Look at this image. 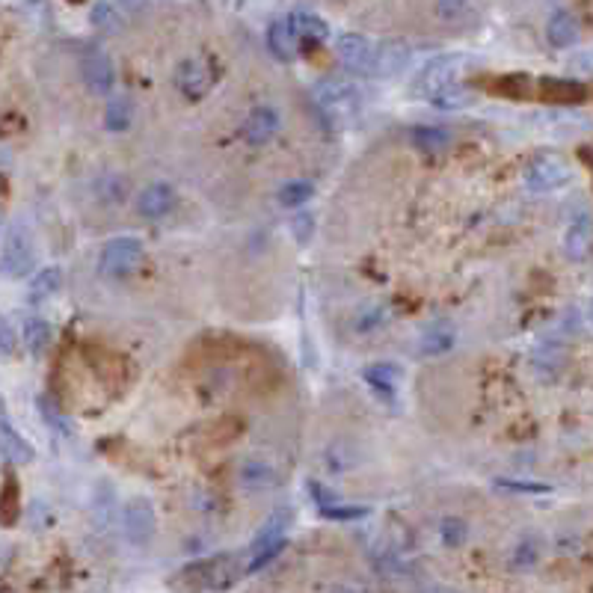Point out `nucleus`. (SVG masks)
I'll use <instances>...</instances> for the list:
<instances>
[{
	"mask_svg": "<svg viewBox=\"0 0 593 593\" xmlns=\"http://www.w3.org/2000/svg\"><path fill=\"white\" fill-rule=\"evenodd\" d=\"M33 265H36V252H33V243L27 232L19 228H10L4 237V270L6 276H27Z\"/></svg>",
	"mask_w": 593,
	"mask_h": 593,
	"instance_id": "9",
	"label": "nucleus"
},
{
	"mask_svg": "<svg viewBox=\"0 0 593 593\" xmlns=\"http://www.w3.org/2000/svg\"><path fill=\"white\" fill-rule=\"evenodd\" d=\"M0 439H4V460L6 463H15V466H27L33 460V445L27 439H21L15 434V427L10 425V419L4 415V421H0Z\"/></svg>",
	"mask_w": 593,
	"mask_h": 593,
	"instance_id": "17",
	"label": "nucleus"
},
{
	"mask_svg": "<svg viewBox=\"0 0 593 593\" xmlns=\"http://www.w3.org/2000/svg\"><path fill=\"white\" fill-rule=\"evenodd\" d=\"M89 19H92V24H96V27H101V30H116V27H119V12H116V6L104 4V0L92 6V15H89Z\"/></svg>",
	"mask_w": 593,
	"mask_h": 593,
	"instance_id": "31",
	"label": "nucleus"
},
{
	"mask_svg": "<svg viewBox=\"0 0 593 593\" xmlns=\"http://www.w3.org/2000/svg\"><path fill=\"white\" fill-rule=\"evenodd\" d=\"M412 146L425 149V151H443L445 146H451V134L445 128H434V125H419V128L410 131Z\"/></svg>",
	"mask_w": 593,
	"mask_h": 593,
	"instance_id": "24",
	"label": "nucleus"
},
{
	"mask_svg": "<svg viewBox=\"0 0 593 593\" xmlns=\"http://www.w3.org/2000/svg\"><path fill=\"white\" fill-rule=\"evenodd\" d=\"M288 522H291V511H276L256 534V540H252V552H258V549H265V546H273V543H282Z\"/></svg>",
	"mask_w": 593,
	"mask_h": 593,
	"instance_id": "20",
	"label": "nucleus"
},
{
	"mask_svg": "<svg viewBox=\"0 0 593 593\" xmlns=\"http://www.w3.org/2000/svg\"><path fill=\"white\" fill-rule=\"evenodd\" d=\"M312 193H315V188H312L309 181H288L282 184V190H279V202H282L285 208H300L312 199Z\"/></svg>",
	"mask_w": 593,
	"mask_h": 593,
	"instance_id": "29",
	"label": "nucleus"
},
{
	"mask_svg": "<svg viewBox=\"0 0 593 593\" xmlns=\"http://www.w3.org/2000/svg\"><path fill=\"white\" fill-rule=\"evenodd\" d=\"M327 516V520H335V522H356V520H366L368 516V507H342V504H329L320 511Z\"/></svg>",
	"mask_w": 593,
	"mask_h": 593,
	"instance_id": "33",
	"label": "nucleus"
},
{
	"mask_svg": "<svg viewBox=\"0 0 593 593\" xmlns=\"http://www.w3.org/2000/svg\"><path fill=\"white\" fill-rule=\"evenodd\" d=\"M12 350V327L10 320H4V356H10Z\"/></svg>",
	"mask_w": 593,
	"mask_h": 593,
	"instance_id": "43",
	"label": "nucleus"
},
{
	"mask_svg": "<svg viewBox=\"0 0 593 593\" xmlns=\"http://www.w3.org/2000/svg\"><path fill=\"white\" fill-rule=\"evenodd\" d=\"M335 54H338V63L350 74H374L377 48L371 45L366 36H359V33H344L335 45Z\"/></svg>",
	"mask_w": 593,
	"mask_h": 593,
	"instance_id": "7",
	"label": "nucleus"
},
{
	"mask_svg": "<svg viewBox=\"0 0 593 593\" xmlns=\"http://www.w3.org/2000/svg\"><path fill=\"white\" fill-rule=\"evenodd\" d=\"M309 489H312V496H315V502L320 504V511H324V507H329V504H338L335 493H329V489H324V487L318 484V481H312Z\"/></svg>",
	"mask_w": 593,
	"mask_h": 593,
	"instance_id": "42",
	"label": "nucleus"
},
{
	"mask_svg": "<svg viewBox=\"0 0 593 593\" xmlns=\"http://www.w3.org/2000/svg\"><path fill=\"white\" fill-rule=\"evenodd\" d=\"M104 122H107V131L131 128V122H134V101L128 96H113V98H110V104H107Z\"/></svg>",
	"mask_w": 593,
	"mask_h": 593,
	"instance_id": "23",
	"label": "nucleus"
},
{
	"mask_svg": "<svg viewBox=\"0 0 593 593\" xmlns=\"http://www.w3.org/2000/svg\"><path fill=\"white\" fill-rule=\"evenodd\" d=\"M573 169L566 166V160L561 155H552V151H543L525 166V184L534 193H552L564 184H570Z\"/></svg>",
	"mask_w": 593,
	"mask_h": 593,
	"instance_id": "4",
	"label": "nucleus"
},
{
	"mask_svg": "<svg viewBox=\"0 0 593 593\" xmlns=\"http://www.w3.org/2000/svg\"><path fill=\"white\" fill-rule=\"evenodd\" d=\"M366 380L380 392H395L397 383H401V368L392 366V362H377V366L366 368Z\"/></svg>",
	"mask_w": 593,
	"mask_h": 593,
	"instance_id": "26",
	"label": "nucleus"
},
{
	"mask_svg": "<svg viewBox=\"0 0 593 593\" xmlns=\"http://www.w3.org/2000/svg\"><path fill=\"white\" fill-rule=\"evenodd\" d=\"M436 12L443 21H460L469 12V0H436Z\"/></svg>",
	"mask_w": 593,
	"mask_h": 593,
	"instance_id": "34",
	"label": "nucleus"
},
{
	"mask_svg": "<svg viewBox=\"0 0 593 593\" xmlns=\"http://www.w3.org/2000/svg\"><path fill=\"white\" fill-rule=\"evenodd\" d=\"M315 101L329 119H353L362 107V92L350 81H320Z\"/></svg>",
	"mask_w": 593,
	"mask_h": 593,
	"instance_id": "3",
	"label": "nucleus"
},
{
	"mask_svg": "<svg viewBox=\"0 0 593 593\" xmlns=\"http://www.w3.org/2000/svg\"><path fill=\"white\" fill-rule=\"evenodd\" d=\"M590 247H593V223H590L588 214H581V217H575L570 226H566L564 252H566V258L584 261V258H588Z\"/></svg>",
	"mask_w": 593,
	"mask_h": 593,
	"instance_id": "13",
	"label": "nucleus"
},
{
	"mask_svg": "<svg viewBox=\"0 0 593 593\" xmlns=\"http://www.w3.org/2000/svg\"><path fill=\"white\" fill-rule=\"evenodd\" d=\"M81 74H83V83H87V89L92 96H110V92H113L116 72H113L110 57L101 54V50H87V54H83Z\"/></svg>",
	"mask_w": 593,
	"mask_h": 593,
	"instance_id": "10",
	"label": "nucleus"
},
{
	"mask_svg": "<svg viewBox=\"0 0 593 593\" xmlns=\"http://www.w3.org/2000/svg\"><path fill=\"white\" fill-rule=\"evenodd\" d=\"M214 83H217L214 65H211L205 57H190V59H181V63H178L175 87L184 98L202 101L211 89H214Z\"/></svg>",
	"mask_w": 593,
	"mask_h": 593,
	"instance_id": "6",
	"label": "nucleus"
},
{
	"mask_svg": "<svg viewBox=\"0 0 593 593\" xmlns=\"http://www.w3.org/2000/svg\"><path fill=\"white\" fill-rule=\"evenodd\" d=\"M537 555H540L537 543H534V540H522L513 552V566H531L534 561H537Z\"/></svg>",
	"mask_w": 593,
	"mask_h": 593,
	"instance_id": "38",
	"label": "nucleus"
},
{
	"mask_svg": "<svg viewBox=\"0 0 593 593\" xmlns=\"http://www.w3.org/2000/svg\"><path fill=\"white\" fill-rule=\"evenodd\" d=\"M39 415L48 421L50 427L57 430V434H69V430H72L69 427V419H63V415H59V410L48 401V397H39Z\"/></svg>",
	"mask_w": 593,
	"mask_h": 593,
	"instance_id": "32",
	"label": "nucleus"
},
{
	"mask_svg": "<svg viewBox=\"0 0 593 593\" xmlns=\"http://www.w3.org/2000/svg\"><path fill=\"white\" fill-rule=\"evenodd\" d=\"M466 65H469V59L463 54H443L436 59H430V63L415 74L412 81V96L419 98H434L439 89L451 87V83H460Z\"/></svg>",
	"mask_w": 593,
	"mask_h": 593,
	"instance_id": "2",
	"label": "nucleus"
},
{
	"mask_svg": "<svg viewBox=\"0 0 593 593\" xmlns=\"http://www.w3.org/2000/svg\"><path fill=\"white\" fill-rule=\"evenodd\" d=\"M21 338H24V344H27V350L33 356H42L50 344V324L48 320H42V318H27L24 320Z\"/></svg>",
	"mask_w": 593,
	"mask_h": 593,
	"instance_id": "22",
	"label": "nucleus"
},
{
	"mask_svg": "<svg viewBox=\"0 0 593 593\" xmlns=\"http://www.w3.org/2000/svg\"><path fill=\"white\" fill-rule=\"evenodd\" d=\"M173 208H175V193L169 184H149L137 199V211L149 219H160Z\"/></svg>",
	"mask_w": 593,
	"mask_h": 593,
	"instance_id": "15",
	"label": "nucleus"
},
{
	"mask_svg": "<svg viewBox=\"0 0 593 593\" xmlns=\"http://www.w3.org/2000/svg\"><path fill=\"white\" fill-rule=\"evenodd\" d=\"M546 36H549V42H552L555 48L575 45V42H579V21H575V15L566 12V10L555 12L552 19H549V24H546Z\"/></svg>",
	"mask_w": 593,
	"mask_h": 593,
	"instance_id": "18",
	"label": "nucleus"
},
{
	"mask_svg": "<svg viewBox=\"0 0 593 593\" xmlns=\"http://www.w3.org/2000/svg\"><path fill=\"white\" fill-rule=\"evenodd\" d=\"M279 125H282V119H279V113L273 107H256L252 113L247 116V122H243V140L250 142V146H261V142L273 140Z\"/></svg>",
	"mask_w": 593,
	"mask_h": 593,
	"instance_id": "11",
	"label": "nucleus"
},
{
	"mask_svg": "<svg viewBox=\"0 0 593 593\" xmlns=\"http://www.w3.org/2000/svg\"><path fill=\"white\" fill-rule=\"evenodd\" d=\"M291 232L300 243H309L312 235H315V219H312V214H296L291 219Z\"/></svg>",
	"mask_w": 593,
	"mask_h": 593,
	"instance_id": "36",
	"label": "nucleus"
},
{
	"mask_svg": "<svg viewBox=\"0 0 593 593\" xmlns=\"http://www.w3.org/2000/svg\"><path fill=\"white\" fill-rule=\"evenodd\" d=\"M564 356H566V350H564L561 338L549 335L537 344V350H534V368H537L543 377H555L564 366Z\"/></svg>",
	"mask_w": 593,
	"mask_h": 593,
	"instance_id": "16",
	"label": "nucleus"
},
{
	"mask_svg": "<svg viewBox=\"0 0 593 593\" xmlns=\"http://www.w3.org/2000/svg\"><path fill=\"white\" fill-rule=\"evenodd\" d=\"M466 534H469V528H466V522H460V520H445L443 522V540H445V546H463V540H466Z\"/></svg>",
	"mask_w": 593,
	"mask_h": 593,
	"instance_id": "35",
	"label": "nucleus"
},
{
	"mask_svg": "<svg viewBox=\"0 0 593 593\" xmlns=\"http://www.w3.org/2000/svg\"><path fill=\"white\" fill-rule=\"evenodd\" d=\"M430 104H436L439 110H466L474 104V92L463 89L460 83H451V87L439 89L434 98H430Z\"/></svg>",
	"mask_w": 593,
	"mask_h": 593,
	"instance_id": "25",
	"label": "nucleus"
},
{
	"mask_svg": "<svg viewBox=\"0 0 593 593\" xmlns=\"http://www.w3.org/2000/svg\"><path fill=\"white\" fill-rule=\"evenodd\" d=\"M4 522L12 525L15 522V484L6 481L4 484Z\"/></svg>",
	"mask_w": 593,
	"mask_h": 593,
	"instance_id": "41",
	"label": "nucleus"
},
{
	"mask_svg": "<svg viewBox=\"0 0 593 593\" xmlns=\"http://www.w3.org/2000/svg\"><path fill=\"white\" fill-rule=\"evenodd\" d=\"M454 344V333L451 329H434V333H427L421 338V353L427 356H439V353H448Z\"/></svg>",
	"mask_w": 593,
	"mask_h": 593,
	"instance_id": "30",
	"label": "nucleus"
},
{
	"mask_svg": "<svg viewBox=\"0 0 593 593\" xmlns=\"http://www.w3.org/2000/svg\"><path fill=\"white\" fill-rule=\"evenodd\" d=\"M142 243L137 237H113V241L107 243L104 250H101V273L110 276V279H119V276H128L134 270L140 267L142 261Z\"/></svg>",
	"mask_w": 593,
	"mask_h": 593,
	"instance_id": "5",
	"label": "nucleus"
},
{
	"mask_svg": "<svg viewBox=\"0 0 593 593\" xmlns=\"http://www.w3.org/2000/svg\"><path fill=\"white\" fill-rule=\"evenodd\" d=\"M498 489H507V493H531V496H543L549 493L546 484H525V481H498Z\"/></svg>",
	"mask_w": 593,
	"mask_h": 593,
	"instance_id": "39",
	"label": "nucleus"
},
{
	"mask_svg": "<svg viewBox=\"0 0 593 593\" xmlns=\"http://www.w3.org/2000/svg\"><path fill=\"white\" fill-rule=\"evenodd\" d=\"M122 525H125V537H128L134 546L151 543V537H155L158 531V520L149 498H131V502L125 504Z\"/></svg>",
	"mask_w": 593,
	"mask_h": 593,
	"instance_id": "8",
	"label": "nucleus"
},
{
	"mask_svg": "<svg viewBox=\"0 0 593 593\" xmlns=\"http://www.w3.org/2000/svg\"><path fill=\"white\" fill-rule=\"evenodd\" d=\"M498 89H502L507 98H525L528 78H525V74H511V78H504L502 83H498Z\"/></svg>",
	"mask_w": 593,
	"mask_h": 593,
	"instance_id": "37",
	"label": "nucleus"
},
{
	"mask_svg": "<svg viewBox=\"0 0 593 593\" xmlns=\"http://www.w3.org/2000/svg\"><path fill=\"white\" fill-rule=\"evenodd\" d=\"M588 318H590V324H593V300H590V306H588Z\"/></svg>",
	"mask_w": 593,
	"mask_h": 593,
	"instance_id": "44",
	"label": "nucleus"
},
{
	"mask_svg": "<svg viewBox=\"0 0 593 593\" xmlns=\"http://www.w3.org/2000/svg\"><path fill=\"white\" fill-rule=\"evenodd\" d=\"M243 575V564L237 555H214L181 570L178 584L193 590H228Z\"/></svg>",
	"mask_w": 593,
	"mask_h": 593,
	"instance_id": "1",
	"label": "nucleus"
},
{
	"mask_svg": "<svg viewBox=\"0 0 593 593\" xmlns=\"http://www.w3.org/2000/svg\"><path fill=\"white\" fill-rule=\"evenodd\" d=\"M59 288V270L57 267H45V270H39L36 276H33V282H30V300L33 303H42L45 296H50Z\"/></svg>",
	"mask_w": 593,
	"mask_h": 593,
	"instance_id": "28",
	"label": "nucleus"
},
{
	"mask_svg": "<svg viewBox=\"0 0 593 593\" xmlns=\"http://www.w3.org/2000/svg\"><path fill=\"white\" fill-rule=\"evenodd\" d=\"M410 54L412 50L406 42H397V39L380 42L377 57H374V74H380V78H395V74H401L406 69V63H410Z\"/></svg>",
	"mask_w": 593,
	"mask_h": 593,
	"instance_id": "12",
	"label": "nucleus"
},
{
	"mask_svg": "<svg viewBox=\"0 0 593 593\" xmlns=\"http://www.w3.org/2000/svg\"><path fill=\"white\" fill-rule=\"evenodd\" d=\"M241 484L250 489H270L279 484V478L273 466H267L265 460H250L241 469Z\"/></svg>",
	"mask_w": 593,
	"mask_h": 593,
	"instance_id": "21",
	"label": "nucleus"
},
{
	"mask_svg": "<svg viewBox=\"0 0 593 593\" xmlns=\"http://www.w3.org/2000/svg\"><path fill=\"white\" fill-rule=\"evenodd\" d=\"M267 45H270V50H273V57H279V59H294L296 57V48H300V33H296L291 15L270 24Z\"/></svg>",
	"mask_w": 593,
	"mask_h": 593,
	"instance_id": "14",
	"label": "nucleus"
},
{
	"mask_svg": "<svg viewBox=\"0 0 593 593\" xmlns=\"http://www.w3.org/2000/svg\"><path fill=\"white\" fill-rule=\"evenodd\" d=\"M540 96L546 101H558V104H573V101L584 98V87L564 78H543L540 81Z\"/></svg>",
	"mask_w": 593,
	"mask_h": 593,
	"instance_id": "19",
	"label": "nucleus"
},
{
	"mask_svg": "<svg viewBox=\"0 0 593 593\" xmlns=\"http://www.w3.org/2000/svg\"><path fill=\"white\" fill-rule=\"evenodd\" d=\"M291 19H294L296 33H300V39H306V42H324L329 36L327 21L318 19V15H312V12H294Z\"/></svg>",
	"mask_w": 593,
	"mask_h": 593,
	"instance_id": "27",
	"label": "nucleus"
},
{
	"mask_svg": "<svg viewBox=\"0 0 593 593\" xmlns=\"http://www.w3.org/2000/svg\"><path fill=\"white\" fill-rule=\"evenodd\" d=\"M386 320V309L380 306V309H368V312H362L359 318H356V327L362 329V333H368V329H374V327H380Z\"/></svg>",
	"mask_w": 593,
	"mask_h": 593,
	"instance_id": "40",
	"label": "nucleus"
}]
</instances>
